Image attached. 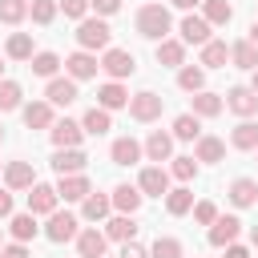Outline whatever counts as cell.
<instances>
[{"label":"cell","instance_id":"21","mask_svg":"<svg viewBox=\"0 0 258 258\" xmlns=\"http://www.w3.org/2000/svg\"><path fill=\"white\" fill-rule=\"evenodd\" d=\"M109 202H113V210H121V214H137V210H141V189H137V185H117Z\"/></svg>","mask_w":258,"mask_h":258},{"label":"cell","instance_id":"32","mask_svg":"<svg viewBox=\"0 0 258 258\" xmlns=\"http://www.w3.org/2000/svg\"><path fill=\"white\" fill-rule=\"evenodd\" d=\"M230 60H234L238 69H250V73H254V69H258V48H254L250 40H238V44L230 48Z\"/></svg>","mask_w":258,"mask_h":258},{"label":"cell","instance_id":"1","mask_svg":"<svg viewBox=\"0 0 258 258\" xmlns=\"http://www.w3.org/2000/svg\"><path fill=\"white\" fill-rule=\"evenodd\" d=\"M169 8L165 4H145L141 12H137V32L145 36V40H165L169 36Z\"/></svg>","mask_w":258,"mask_h":258},{"label":"cell","instance_id":"44","mask_svg":"<svg viewBox=\"0 0 258 258\" xmlns=\"http://www.w3.org/2000/svg\"><path fill=\"white\" fill-rule=\"evenodd\" d=\"M194 173H198V161L194 157H173V177L177 181H189Z\"/></svg>","mask_w":258,"mask_h":258},{"label":"cell","instance_id":"47","mask_svg":"<svg viewBox=\"0 0 258 258\" xmlns=\"http://www.w3.org/2000/svg\"><path fill=\"white\" fill-rule=\"evenodd\" d=\"M0 258H28V246H24V242H12V246H0Z\"/></svg>","mask_w":258,"mask_h":258},{"label":"cell","instance_id":"34","mask_svg":"<svg viewBox=\"0 0 258 258\" xmlns=\"http://www.w3.org/2000/svg\"><path fill=\"white\" fill-rule=\"evenodd\" d=\"M28 69H32L36 77H48V81H52L56 69H60V56H56V52H32V64H28Z\"/></svg>","mask_w":258,"mask_h":258},{"label":"cell","instance_id":"40","mask_svg":"<svg viewBox=\"0 0 258 258\" xmlns=\"http://www.w3.org/2000/svg\"><path fill=\"white\" fill-rule=\"evenodd\" d=\"M20 85L16 81H0V113H12V109H20Z\"/></svg>","mask_w":258,"mask_h":258},{"label":"cell","instance_id":"50","mask_svg":"<svg viewBox=\"0 0 258 258\" xmlns=\"http://www.w3.org/2000/svg\"><path fill=\"white\" fill-rule=\"evenodd\" d=\"M12 214V189H0V218Z\"/></svg>","mask_w":258,"mask_h":258},{"label":"cell","instance_id":"19","mask_svg":"<svg viewBox=\"0 0 258 258\" xmlns=\"http://www.w3.org/2000/svg\"><path fill=\"white\" fill-rule=\"evenodd\" d=\"M24 125H28V129H52V105H48V101L24 105Z\"/></svg>","mask_w":258,"mask_h":258},{"label":"cell","instance_id":"3","mask_svg":"<svg viewBox=\"0 0 258 258\" xmlns=\"http://www.w3.org/2000/svg\"><path fill=\"white\" fill-rule=\"evenodd\" d=\"M161 105H165V97H157V93H149V89H141V93H133L129 97V117L133 121H157L161 117Z\"/></svg>","mask_w":258,"mask_h":258},{"label":"cell","instance_id":"51","mask_svg":"<svg viewBox=\"0 0 258 258\" xmlns=\"http://www.w3.org/2000/svg\"><path fill=\"white\" fill-rule=\"evenodd\" d=\"M226 258H250L246 246H226Z\"/></svg>","mask_w":258,"mask_h":258},{"label":"cell","instance_id":"49","mask_svg":"<svg viewBox=\"0 0 258 258\" xmlns=\"http://www.w3.org/2000/svg\"><path fill=\"white\" fill-rule=\"evenodd\" d=\"M121 258H149V250H145V246H137V242H125Z\"/></svg>","mask_w":258,"mask_h":258},{"label":"cell","instance_id":"31","mask_svg":"<svg viewBox=\"0 0 258 258\" xmlns=\"http://www.w3.org/2000/svg\"><path fill=\"white\" fill-rule=\"evenodd\" d=\"M81 129H85V133H93V137H101V133H109V129H113V121H109V113H105L101 105H93V109L85 113Z\"/></svg>","mask_w":258,"mask_h":258},{"label":"cell","instance_id":"6","mask_svg":"<svg viewBox=\"0 0 258 258\" xmlns=\"http://www.w3.org/2000/svg\"><path fill=\"white\" fill-rule=\"evenodd\" d=\"M137 189H141V198H145V194H149V198H161V194H169V173H165L161 165H145L141 177H137Z\"/></svg>","mask_w":258,"mask_h":258},{"label":"cell","instance_id":"43","mask_svg":"<svg viewBox=\"0 0 258 258\" xmlns=\"http://www.w3.org/2000/svg\"><path fill=\"white\" fill-rule=\"evenodd\" d=\"M149 258H181V242L177 238H157L153 250H149Z\"/></svg>","mask_w":258,"mask_h":258},{"label":"cell","instance_id":"12","mask_svg":"<svg viewBox=\"0 0 258 258\" xmlns=\"http://www.w3.org/2000/svg\"><path fill=\"white\" fill-rule=\"evenodd\" d=\"M4 185H8V189H32V185H36L32 165H28V161H8V165H4Z\"/></svg>","mask_w":258,"mask_h":258},{"label":"cell","instance_id":"54","mask_svg":"<svg viewBox=\"0 0 258 258\" xmlns=\"http://www.w3.org/2000/svg\"><path fill=\"white\" fill-rule=\"evenodd\" d=\"M250 89H254V97H258V69H254V85H250Z\"/></svg>","mask_w":258,"mask_h":258},{"label":"cell","instance_id":"4","mask_svg":"<svg viewBox=\"0 0 258 258\" xmlns=\"http://www.w3.org/2000/svg\"><path fill=\"white\" fill-rule=\"evenodd\" d=\"M101 69H105L113 81H125V77H133V73H137V60H133V52H125V48H105Z\"/></svg>","mask_w":258,"mask_h":258},{"label":"cell","instance_id":"42","mask_svg":"<svg viewBox=\"0 0 258 258\" xmlns=\"http://www.w3.org/2000/svg\"><path fill=\"white\" fill-rule=\"evenodd\" d=\"M28 16H32L36 24H52V16H56V0H32V4H28Z\"/></svg>","mask_w":258,"mask_h":258},{"label":"cell","instance_id":"22","mask_svg":"<svg viewBox=\"0 0 258 258\" xmlns=\"http://www.w3.org/2000/svg\"><path fill=\"white\" fill-rule=\"evenodd\" d=\"M8 230H12V238H16V242H32V238L40 234L36 214H12V218H8Z\"/></svg>","mask_w":258,"mask_h":258},{"label":"cell","instance_id":"36","mask_svg":"<svg viewBox=\"0 0 258 258\" xmlns=\"http://www.w3.org/2000/svg\"><path fill=\"white\" fill-rule=\"evenodd\" d=\"M165 210H169L173 218L189 214V210H194V194H189V189H169V194H165Z\"/></svg>","mask_w":258,"mask_h":258},{"label":"cell","instance_id":"53","mask_svg":"<svg viewBox=\"0 0 258 258\" xmlns=\"http://www.w3.org/2000/svg\"><path fill=\"white\" fill-rule=\"evenodd\" d=\"M250 44H254V48H258V20H254V24H250Z\"/></svg>","mask_w":258,"mask_h":258},{"label":"cell","instance_id":"16","mask_svg":"<svg viewBox=\"0 0 258 258\" xmlns=\"http://www.w3.org/2000/svg\"><path fill=\"white\" fill-rule=\"evenodd\" d=\"M177 32H181V44H206V40H210V24H206L202 16H194V12L181 20Z\"/></svg>","mask_w":258,"mask_h":258},{"label":"cell","instance_id":"15","mask_svg":"<svg viewBox=\"0 0 258 258\" xmlns=\"http://www.w3.org/2000/svg\"><path fill=\"white\" fill-rule=\"evenodd\" d=\"M226 105H230L238 117H254V113H258V97H254V89H246V85L230 89V93H226Z\"/></svg>","mask_w":258,"mask_h":258},{"label":"cell","instance_id":"48","mask_svg":"<svg viewBox=\"0 0 258 258\" xmlns=\"http://www.w3.org/2000/svg\"><path fill=\"white\" fill-rule=\"evenodd\" d=\"M93 8H97V16H113L117 8H121V0H89Z\"/></svg>","mask_w":258,"mask_h":258},{"label":"cell","instance_id":"41","mask_svg":"<svg viewBox=\"0 0 258 258\" xmlns=\"http://www.w3.org/2000/svg\"><path fill=\"white\" fill-rule=\"evenodd\" d=\"M28 16V4L24 0H0V20L4 24H20Z\"/></svg>","mask_w":258,"mask_h":258},{"label":"cell","instance_id":"14","mask_svg":"<svg viewBox=\"0 0 258 258\" xmlns=\"http://www.w3.org/2000/svg\"><path fill=\"white\" fill-rule=\"evenodd\" d=\"M89 165V157L81 153V149H56L52 153V169L60 173V177H69V173H81Z\"/></svg>","mask_w":258,"mask_h":258},{"label":"cell","instance_id":"45","mask_svg":"<svg viewBox=\"0 0 258 258\" xmlns=\"http://www.w3.org/2000/svg\"><path fill=\"white\" fill-rule=\"evenodd\" d=\"M56 8H60L69 20H85V8H89V0H56Z\"/></svg>","mask_w":258,"mask_h":258},{"label":"cell","instance_id":"52","mask_svg":"<svg viewBox=\"0 0 258 258\" xmlns=\"http://www.w3.org/2000/svg\"><path fill=\"white\" fill-rule=\"evenodd\" d=\"M169 4H173V8H181V12H189V8H198L202 0H169Z\"/></svg>","mask_w":258,"mask_h":258},{"label":"cell","instance_id":"11","mask_svg":"<svg viewBox=\"0 0 258 258\" xmlns=\"http://www.w3.org/2000/svg\"><path fill=\"white\" fill-rule=\"evenodd\" d=\"M44 101L48 105H73L77 101V81L73 77H52L48 89H44Z\"/></svg>","mask_w":258,"mask_h":258},{"label":"cell","instance_id":"9","mask_svg":"<svg viewBox=\"0 0 258 258\" xmlns=\"http://www.w3.org/2000/svg\"><path fill=\"white\" fill-rule=\"evenodd\" d=\"M89 194H93V185H89L85 173H69V177L56 181V198H64V202H85Z\"/></svg>","mask_w":258,"mask_h":258},{"label":"cell","instance_id":"8","mask_svg":"<svg viewBox=\"0 0 258 258\" xmlns=\"http://www.w3.org/2000/svg\"><path fill=\"white\" fill-rule=\"evenodd\" d=\"M242 234V222L234 218V214H226V218H214V226H210V246H234V238Z\"/></svg>","mask_w":258,"mask_h":258},{"label":"cell","instance_id":"35","mask_svg":"<svg viewBox=\"0 0 258 258\" xmlns=\"http://www.w3.org/2000/svg\"><path fill=\"white\" fill-rule=\"evenodd\" d=\"M177 85H181L185 93H202V85H206V69L181 64V69H177Z\"/></svg>","mask_w":258,"mask_h":258},{"label":"cell","instance_id":"27","mask_svg":"<svg viewBox=\"0 0 258 258\" xmlns=\"http://www.w3.org/2000/svg\"><path fill=\"white\" fill-rule=\"evenodd\" d=\"M109 210H113V202H109L105 194H89V198L81 202V218H85V222H101Z\"/></svg>","mask_w":258,"mask_h":258},{"label":"cell","instance_id":"24","mask_svg":"<svg viewBox=\"0 0 258 258\" xmlns=\"http://www.w3.org/2000/svg\"><path fill=\"white\" fill-rule=\"evenodd\" d=\"M145 153H149V161H169V153H173V137L161 133V129H153L149 141H145Z\"/></svg>","mask_w":258,"mask_h":258},{"label":"cell","instance_id":"33","mask_svg":"<svg viewBox=\"0 0 258 258\" xmlns=\"http://www.w3.org/2000/svg\"><path fill=\"white\" fill-rule=\"evenodd\" d=\"M230 141H234V149H258V125H254V121H242V125H234Z\"/></svg>","mask_w":258,"mask_h":258},{"label":"cell","instance_id":"28","mask_svg":"<svg viewBox=\"0 0 258 258\" xmlns=\"http://www.w3.org/2000/svg\"><path fill=\"white\" fill-rule=\"evenodd\" d=\"M133 234H137L133 214H121V218H113V222L105 226V238H113V242H133Z\"/></svg>","mask_w":258,"mask_h":258},{"label":"cell","instance_id":"58","mask_svg":"<svg viewBox=\"0 0 258 258\" xmlns=\"http://www.w3.org/2000/svg\"><path fill=\"white\" fill-rule=\"evenodd\" d=\"M0 242H4V234H0Z\"/></svg>","mask_w":258,"mask_h":258},{"label":"cell","instance_id":"23","mask_svg":"<svg viewBox=\"0 0 258 258\" xmlns=\"http://www.w3.org/2000/svg\"><path fill=\"white\" fill-rule=\"evenodd\" d=\"M97 101H101V109L109 113V109H121V105H129V93L121 89V81H109V85H101V89H97Z\"/></svg>","mask_w":258,"mask_h":258},{"label":"cell","instance_id":"55","mask_svg":"<svg viewBox=\"0 0 258 258\" xmlns=\"http://www.w3.org/2000/svg\"><path fill=\"white\" fill-rule=\"evenodd\" d=\"M250 242H254V246H258V226H254V230H250Z\"/></svg>","mask_w":258,"mask_h":258},{"label":"cell","instance_id":"7","mask_svg":"<svg viewBox=\"0 0 258 258\" xmlns=\"http://www.w3.org/2000/svg\"><path fill=\"white\" fill-rule=\"evenodd\" d=\"M81 230H77V218L73 214H60V210H52L48 214V226H44V238L48 242H69V238H77Z\"/></svg>","mask_w":258,"mask_h":258},{"label":"cell","instance_id":"25","mask_svg":"<svg viewBox=\"0 0 258 258\" xmlns=\"http://www.w3.org/2000/svg\"><path fill=\"white\" fill-rule=\"evenodd\" d=\"M230 202H234L238 210L254 206V202H258V181H250V177H238V181L230 185Z\"/></svg>","mask_w":258,"mask_h":258},{"label":"cell","instance_id":"10","mask_svg":"<svg viewBox=\"0 0 258 258\" xmlns=\"http://www.w3.org/2000/svg\"><path fill=\"white\" fill-rule=\"evenodd\" d=\"M97 56L93 52H73V56H64V73L73 77V81H89V77H97Z\"/></svg>","mask_w":258,"mask_h":258},{"label":"cell","instance_id":"13","mask_svg":"<svg viewBox=\"0 0 258 258\" xmlns=\"http://www.w3.org/2000/svg\"><path fill=\"white\" fill-rule=\"evenodd\" d=\"M56 202H60V198H56V185H40V181H36L32 194H28V214H36V218H40V214H52Z\"/></svg>","mask_w":258,"mask_h":258},{"label":"cell","instance_id":"39","mask_svg":"<svg viewBox=\"0 0 258 258\" xmlns=\"http://www.w3.org/2000/svg\"><path fill=\"white\" fill-rule=\"evenodd\" d=\"M226 157V145L218 137H198V161H222Z\"/></svg>","mask_w":258,"mask_h":258},{"label":"cell","instance_id":"2","mask_svg":"<svg viewBox=\"0 0 258 258\" xmlns=\"http://www.w3.org/2000/svg\"><path fill=\"white\" fill-rule=\"evenodd\" d=\"M109 24L101 20V16H93V20H81L77 24V44H81V52H97V48H109Z\"/></svg>","mask_w":258,"mask_h":258},{"label":"cell","instance_id":"56","mask_svg":"<svg viewBox=\"0 0 258 258\" xmlns=\"http://www.w3.org/2000/svg\"><path fill=\"white\" fill-rule=\"evenodd\" d=\"M0 77H4V56H0Z\"/></svg>","mask_w":258,"mask_h":258},{"label":"cell","instance_id":"29","mask_svg":"<svg viewBox=\"0 0 258 258\" xmlns=\"http://www.w3.org/2000/svg\"><path fill=\"white\" fill-rule=\"evenodd\" d=\"M226 60H230L226 40H206V44H202V64H206V69H222Z\"/></svg>","mask_w":258,"mask_h":258},{"label":"cell","instance_id":"20","mask_svg":"<svg viewBox=\"0 0 258 258\" xmlns=\"http://www.w3.org/2000/svg\"><path fill=\"white\" fill-rule=\"evenodd\" d=\"M109 157H113V165H133V161L141 157V145H137L133 137H117V141L109 145Z\"/></svg>","mask_w":258,"mask_h":258},{"label":"cell","instance_id":"38","mask_svg":"<svg viewBox=\"0 0 258 258\" xmlns=\"http://www.w3.org/2000/svg\"><path fill=\"white\" fill-rule=\"evenodd\" d=\"M198 133H202V125H198L194 113H181V117L173 121V137H177V141H194Z\"/></svg>","mask_w":258,"mask_h":258},{"label":"cell","instance_id":"5","mask_svg":"<svg viewBox=\"0 0 258 258\" xmlns=\"http://www.w3.org/2000/svg\"><path fill=\"white\" fill-rule=\"evenodd\" d=\"M48 137H52V145L56 149H81V137H85V129L77 125V121H52V129H48Z\"/></svg>","mask_w":258,"mask_h":258},{"label":"cell","instance_id":"17","mask_svg":"<svg viewBox=\"0 0 258 258\" xmlns=\"http://www.w3.org/2000/svg\"><path fill=\"white\" fill-rule=\"evenodd\" d=\"M202 20L214 28V24H230L234 20V4L230 0H202Z\"/></svg>","mask_w":258,"mask_h":258},{"label":"cell","instance_id":"26","mask_svg":"<svg viewBox=\"0 0 258 258\" xmlns=\"http://www.w3.org/2000/svg\"><path fill=\"white\" fill-rule=\"evenodd\" d=\"M157 64H169V69L185 64V44L181 40H157Z\"/></svg>","mask_w":258,"mask_h":258},{"label":"cell","instance_id":"46","mask_svg":"<svg viewBox=\"0 0 258 258\" xmlns=\"http://www.w3.org/2000/svg\"><path fill=\"white\" fill-rule=\"evenodd\" d=\"M214 218H218V206H214V202H198V206H194V222L214 226Z\"/></svg>","mask_w":258,"mask_h":258},{"label":"cell","instance_id":"30","mask_svg":"<svg viewBox=\"0 0 258 258\" xmlns=\"http://www.w3.org/2000/svg\"><path fill=\"white\" fill-rule=\"evenodd\" d=\"M222 105H226V101H222L218 93H206V89H202V93H194V117H218V113H222Z\"/></svg>","mask_w":258,"mask_h":258},{"label":"cell","instance_id":"57","mask_svg":"<svg viewBox=\"0 0 258 258\" xmlns=\"http://www.w3.org/2000/svg\"><path fill=\"white\" fill-rule=\"evenodd\" d=\"M0 141H4V125H0Z\"/></svg>","mask_w":258,"mask_h":258},{"label":"cell","instance_id":"18","mask_svg":"<svg viewBox=\"0 0 258 258\" xmlns=\"http://www.w3.org/2000/svg\"><path fill=\"white\" fill-rule=\"evenodd\" d=\"M105 234L101 230H81L77 234V250H81V258H105Z\"/></svg>","mask_w":258,"mask_h":258},{"label":"cell","instance_id":"37","mask_svg":"<svg viewBox=\"0 0 258 258\" xmlns=\"http://www.w3.org/2000/svg\"><path fill=\"white\" fill-rule=\"evenodd\" d=\"M12 60H32V36L28 32H16V36H8V48H4Z\"/></svg>","mask_w":258,"mask_h":258}]
</instances>
